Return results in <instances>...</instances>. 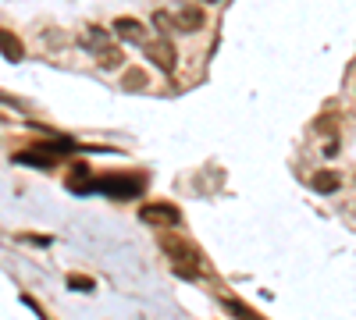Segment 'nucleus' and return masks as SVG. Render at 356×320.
I'll return each mask as SVG.
<instances>
[{
	"label": "nucleus",
	"mask_w": 356,
	"mask_h": 320,
	"mask_svg": "<svg viewBox=\"0 0 356 320\" xmlns=\"http://www.w3.org/2000/svg\"><path fill=\"white\" fill-rule=\"evenodd\" d=\"M161 246H164V253L171 256V267L182 274V278H203V256H200L189 242H182V239H164Z\"/></svg>",
	"instance_id": "nucleus-1"
},
{
	"label": "nucleus",
	"mask_w": 356,
	"mask_h": 320,
	"mask_svg": "<svg viewBox=\"0 0 356 320\" xmlns=\"http://www.w3.org/2000/svg\"><path fill=\"white\" fill-rule=\"evenodd\" d=\"M89 36H93V40H82L89 50H93L97 53V61H100V68H107V71H114V68H122L125 65V57H122V50H118L104 33H100V28H93V33H89Z\"/></svg>",
	"instance_id": "nucleus-2"
},
{
	"label": "nucleus",
	"mask_w": 356,
	"mask_h": 320,
	"mask_svg": "<svg viewBox=\"0 0 356 320\" xmlns=\"http://www.w3.org/2000/svg\"><path fill=\"white\" fill-rule=\"evenodd\" d=\"M143 53H146V61H150L154 68H161L164 75H171L178 68V53H175L171 40H146L143 43Z\"/></svg>",
	"instance_id": "nucleus-3"
},
{
	"label": "nucleus",
	"mask_w": 356,
	"mask_h": 320,
	"mask_svg": "<svg viewBox=\"0 0 356 320\" xmlns=\"http://www.w3.org/2000/svg\"><path fill=\"white\" fill-rule=\"evenodd\" d=\"M97 189H104L107 196H118V199H132V196H139L143 189H146V182L139 178V174H107V178H100V185Z\"/></svg>",
	"instance_id": "nucleus-4"
},
{
	"label": "nucleus",
	"mask_w": 356,
	"mask_h": 320,
	"mask_svg": "<svg viewBox=\"0 0 356 320\" xmlns=\"http://www.w3.org/2000/svg\"><path fill=\"white\" fill-rule=\"evenodd\" d=\"M68 153V146L65 142H43V146H33V150H25L18 160L22 164H33V167H50V164H57Z\"/></svg>",
	"instance_id": "nucleus-5"
},
{
	"label": "nucleus",
	"mask_w": 356,
	"mask_h": 320,
	"mask_svg": "<svg viewBox=\"0 0 356 320\" xmlns=\"http://www.w3.org/2000/svg\"><path fill=\"white\" fill-rule=\"evenodd\" d=\"M139 217L146 224H157V228H175L178 221H182V214H178V207H171V203H150V207H143Z\"/></svg>",
	"instance_id": "nucleus-6"
},
{
	"label": "nucleus",
	"mask_w": 356,
	"mask_h": 320,
	"mask_svg": "<svg viewBox=\"0 0 356 320\" xmlns=\"http://www.w3.org/2000/svg\"><path fill=\"white\" fill-rule=\"evenodd\" d=\"M114 36L125 40V43H146V25L136 18H118L114 22Z\"/></svg>",
	"instance_id": "nucleus-7"
},
{
	"label": "nucleus",
	"mask_w": 356,
	"mask_h": 320,
	"mask_svg": "<svg viewBox=\"0 0 356 320\" xmlns=\"http://www.w3.org/2000/svg\"><path fill=\"white\" fill-rule=\"evenodd\" d=\"M171 25L182 28V33H196V28L203 25V11H196V8H178L175 18H171Z\"/></svg>",
	"instance_id": "nucleus-8"
},
{
	"label": "nucleus",
	"mask_w": 356,
	"mask_h": 320,
	"mask_svg": "<svg viewBox=\"0 0 356 320\" xmlns=\"http://www.w3.org/2000/svg\"><path fill=\"white\" fill-rule=\"evenodd\" d=\"M0 53H4L8 61H22V57H25V47L18 43L15 33H8V28H0Z\"/></svg>",
	"instance_id": "nucleus-9"
},
{
	"label": "nucleus",
	"mask_w": 356,
	"mask_h": 320,
	"mask_svg": "<svg viewBox=\"0 0 356 320\" xmlns=\"http://www.w3.org/2000/svg\"><path fill=\"white\" fill-rule=\"evenodd\" d=\"M339 182H342V174H335V171H317L314 178H310V185H314L317 192H335Z\"/></svg>",
	"instance_id": "nucleus-10"
},
{
	"label": "nucleus",
	"mask_w": 356,
	"mask_h": 320,
	"mask_svg": "<svg viewBox=\"0 0 356 320\" xmlns=\"http://www.w3.org/2000/svg\"><path fill=\"white\" fill-rule=\"evenodd\" d=\"M225 310H228L232 317H239V320H264L260 313H253V310H246L243 303H235V299H225Z\"/></svg>",
	"instance_id": "nucleus-11"
},
{
	"label": "nucleus",
	"mask_w": 356,
	"mask_h": 320,
	"mask_svg": "<svg viewBox=\"0 0 356 320\" xmlns=\"http://www.w3.org/2000/svg\"><path fill=\"white\" fill-rule=\"evenodd\" d=\"M122 85H125L129 93H132V90H146V75H143L139 68H129L125 78H122Z\"/></svg>",
	"instance_id": "nucleus-12"
},
{
	"label": "nucleus",
	"mask_w": 356,
	"mask_h": 320,
	"mask_svg": "<svg viewBox=\"0 0 356 320\" xmlns=\"http://www.w3.org/2000/svg\"><path fill=\"white\" fill-rule=\"evenodd\" d=\"M68 285L75 288V292H93V281L82 278V274H72V278H68Z\"/></svg>",
	"instance_id": "nucleus-13"
},
{
	"label": "nucleus",
	"mask_w": 356,
	"mask_h": 320,
	"mask_svg": "<svg viewBox=\"0 0 356 320\" xmlns=\"http://www.w3.org/2000/svg\"><path fill=\"white\" fill-rule=\"evenodd\" d=\"M154 22H157V28H164V33H168V28H171V18H168L164 11H157V15H154Z\"/></svg>",
	"instance_id": "nucleus-14"
},
{
	"label": "nucleus",
	"mask_w": 356,
	"mask_h": 320,
	"mask_svg": "<svg viewBox=\"0 0 356 320\" xmlns=\"http://www.w3.org/2000/svg\"><path fill=\"white\" fill-rule=\"evenodd\" d=\"M200 4H218V0H200Z\"/></svg>",
	"instance_id": "nucleus-15"
}]
</instances>
